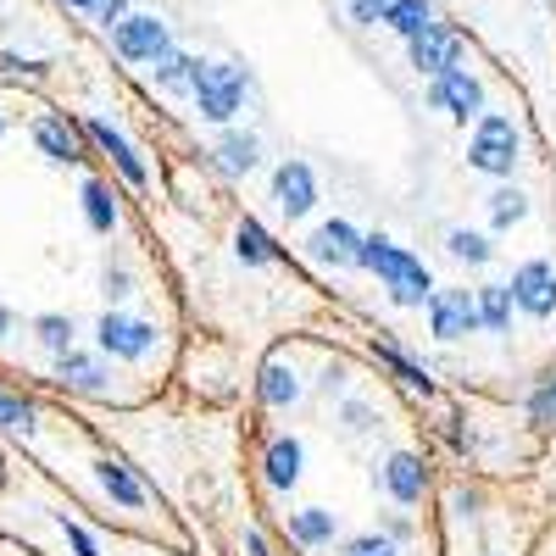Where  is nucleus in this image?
<instances>
[{
	"label": "nucleus",
	"mask_w": 556,
	"mask_h": 556,
	"mask_svg": "<svg viewBox=\"0 0 556 556\" xmlns=\"http://www.w3.org/2000/svg\"><path fill=\"white\" fill-rule=\"evenodd\" d=\"M356 267H367V273H379V285L390 290V301L395 306H424L429 301V267L417 262L412 251H401L395 240H384V235H362V251H356Z\"/></svg>",
	"instance_id": "1"
},
{
	"label": "nucleus",
	"mask_w": 556,
	"mask_h": 556,
	"mask_svg": "<svg viewBox=\"0 0 556 556\" xmlns=\"http://www.w3.org/2000/svg\"><path fill=\"white\" fill-rule=\"evenodd\" d=\"M89 345H96L112 367H146L156 356V323L139 317L134 306H106L89 323Z\"/></svg>",
	"instance_id": "2"
},
{
	"label": "nucleus",
	"mask_w": 556,
	"mask_h": 556,
	"mask_svg": "<svg viewBox=\"0 0 556 556\" xmlns=\"http://www.w3.org/2000/svg\"><path fill=\"white\" fill-rule=\"evenodd\" d=\"M468 167L484 178H513L518 173V128L506 112H479L468 139Z\"/></svg>",
	"instance_id": "3"
},
{
	"label": "nucleus",
	"mask_w": 556,
	"mask_h": 556,
	"mask_svg": "<svg viewBox=\"0 0 556 556\" xmlns=\"http://www.w3.org/2000/svg\"><path fill=\"white\" fill-rule=\"evenodd\" d=\"M245 67H235V62H201L195 67V84H190V96H195V106H201V117H212V123H228L240 106H245Z\"/></svg>",
	"instance_id": "4"
},
{
	"label": "nucleus",
	"mask_w": 556,
	"mask_h": 556,
	"mask_svg": "<svg viewBox=\"0 0 556 556\" xmlns=\"http://www.w3.org/2000/svg\"><path fill=\"white\" fill-rule=\"evenodd\" d=\"M112 34V51L123 62H156L162 51H173V39H167V23L151 17V12H128L123 23L106 28Z\"/></svg>",
	"instance_id": "5"
},
{
	"label": "nucleus",
	"mask_w": 556,
	"mask_h": 556,
	"mask_svg": "<svg viewBox=\"0 0 556 556\" xmlns=\"http://www.w3.org/2000/svg\"><path fill=\"white\" fill-rule=\"evenodd\" d=\"M429 106H434V112H451L456 123H473V117L484 112V84L456 62V67L434 73V84H429Z\"/></svg>",
	"instance_id": "6"
},
{
	"label": "nucleus",
	"mask_w": 556,
	"mask_h": 556,
	"mask_svg": "<svg viewBox=\"0 0 556 556\" xmlns=\"http://www.w3.org/2000/svg\"><path fill=\"white\" fill-rule=\"evenodd\" d=\"M429 329L434 340H468L479 334V301L473 290H429Z\"/></svg>",
	"instance_id": "7"
},
{
	"label": "nucleus",
	"mask_w": 556,
	"mask_h": 556,
	"mask_svg": "<svg viewBox=\"0 0 556 556\" xmlns=\"http://www.w3.org/2000/svg\"><path fill=\"white\" fill-rule=\"evenodd\" d=\"M513 301H518V312H529L534 323H545L551 312H556V262H545V256H534V262H523L518 273H513Z\"/></svg>",
	"instance_id": "8"
},
{
	"label": "nucleus",
	"mask_w": 556,
	"mask_h": 556,
	"mask_svg": "<svg viewBox=\"0 0 556 556\" xmlns=\"http://www.w3.org/2000/svg\"><path fill=\"white\" fill-rule=\"evenodd\" d=\"M379 479H384V490H390L395 506H424V495H429V462L417 456V451H395L384 468H379Z\"/></svg>",
	"instance_id": "9"
},
{
	"label": "nucleus",
	"mask_w": 556,
	"mask_h": 556,
	"mask_svg": "<svg viewBox=\"0 0 556 556\" xmlns=\"http://www.w3.org/2000/svg\"><path fill=\"white\" fill-rule=\"evenodd\" d=\"M301 468H306V445L295 440V434H273L267 440V451H262V479H267V490H295L301 484Z\"/></svg>",
	"instance_id": "10"
},
{
	"label": "nucleus",
	"mask_w": 556,
	"mask_h": 556,
	"mask_svg": "<svg viewBox=\"0 0 556 556\" xmlns=\"http://www.w3.org/2000/svg\"><path fill=\"white\" fill-rule=\"evenodd\" d=\"M406 45H412V67H417V73H429V78L462 62V34H456V28H445V23L424 28V34L406 39Z\"/></svg>",
	"instance_id": "11"
},
{
	"label": "nucleus",
	"mask_w": 556,
	"mask_h": 556,
	"mask_svg": "<svg viewBox=\"0 0 556 556\" xmlns=\"http://www.w3.org/2000/svg\"><path fill=\"white\" fill-rule=\"evenodd\" d=\"M273 195H278V212L285 217H306L317 206V178L306 162H285L273 173Z\"/></svg>",
	"instance_id": "12"
},
{
	"label": "nucleus",
	"mask_w": 556,
	"mask_h": 556,
	"mask_svg": "<svg viewBox=\"0 0 556 556\" xmlns=\"http://www.w3.org/2000/svg\"><path fill=\"white\" fill-rule=\"evenodd\" d=\"M312 251L323 262H334V267H356V251H362V235L345 223V217H329V223H317V235H312Z\"/></svg>",
	"instance_id": "13"
},
{
	"label": "nucleus",
	"mask_w": 556,
	"mask_h": 556,
	"mask_svg": "<svg viewBox=\"0 0 556 556\" xmlns=\"http://www.w3.org/2000/svg\"><path fill=\"white\" fill-rule=\"evenodd\" d=\"M285 529H290L295 551H317V545H334V534H340L334 513H323V506H301V513H290V518H285Z\"/></svg>",
	"instance_id": "14"
},
{
	"label": "nucleus",
	"mask_w": 556,
	"mask_h": 556,
	"mask_svg": "<svg viewBox=\"0 0 556 556\" xmlns=\"http://www.w3.org/2000/svg\"><path fill=\"white\" fill-rule=\"evenodd\" d=\"M473 301H479V329L484 334H513V312H518L513 290H506V285H484V290H473Z\"/></svg>",
	"instance_id": "15"
},
{
	"label": "nucleus",
	"mask_w": 556,
	"mask_h": 556,
	"mask_svg": "<svg viewBox=\"0 0 556 556\" xmlns=\"http://www.w3.org/2000/svg\"><path fill=\"white\" fill-rule=\"evenodd\" d=\"M96 479H101V490L117 501V506H128V513H146V484H139L128 468H123V462H96Z\"/></svg>",
	"instance_id": "16"
},
{
	"label": "nucleus",
	"mask_w": 556,
	"mask_h": 556,
	"mask_svg": "<svg viewBox=\"0 0 556 556\" xmlns=\"http://www.w3.org/2000/svg\"><path fill=\"white\" fill-rule=\"evenodd\" d=\"M84 134L96 139V146H101V151H106V156L123 167V178L134 184V190H146V167H139V156L128 151V139H123V134H112L106 123H84Z\"/></svg>",
	"instance_id": "17"
},
{
	"label": "nucleus",
	"mask_w": 556,
	"mask_h": 556,
	"mask_svg": "<svg viewBox=\"0 0 556 556\" xmlns=\"http://www.w3.org/2000/svg\"><path fill=\"white\" fill-rule=\"evenodd\" d=\"M256 395H262V406H273V412H285V406H295V401H301V384H295V374H285V356H267Z\"/></svg>",
	"instance_id": "18"
},
{
	"label": "nucleus",
	"mask_w": 556,
	"mask_h": 556,
	"mask_svg": "<svg viewBox=\"0 0 556 556\" xmlns=\"http://www.w3.org/2000/svg\"><path fill=\"white\" fill-rule=\"evenodd\" d=\"M384 23H390L401 39H417L424 28H434V0H390Z\"/></svg>",
	"instance_id": "19"
},
{
	"label": "nucleus",
	"mask_w": 556,
	"mask_h": 556,
	"mask_svg": "<svg viewBox=\"0 0 556 556\" xmlns=\"http://www.w3.org/2000/svg\"><path fill=\"white\" fill-rule=\"evenodd\" d=\"M484 212H490V228H518L529 217V195L513 190V184H501V190L484 201Z\"/></svg>",
	"instance_id": "20"
},
{
	"label": "nucleus",
	"mask_w": 556,
	"mask_h": 556,
	"mask_svg": "<svg viewBox=\"0 0 556 556\" xmlns=\"http://www.w3.org/2000/svg\"><path fill=\"white\" fill-rule=\"evenodd\" d=\"M217 162L228 178H240L256 167V134H223V146H217Z\"/></svg>",
	"instance_id": "21"
},
{
	"label": "nucleus",
	"mask_w": 556,
	"mask_h": 556,
	"mask_svg": "<svg viewBox=\"0 0 556 556\" xmlns=\"http://www.w3.org/2000/svg\"><path fill=\"white\" fill-rule=\"evenodd\" d=\"M151 67H156V84L178 96V89H190V84H195V67H201V62H195V56H184V51H162Z\"/></svg>",
	"instance_id": "22"
},
{
	"label": "nucleus",
	"mask_w": 556,
	"mask_h": 556,
	"mask_svg": "<svg viewBox=\"0 0 556 556\" xmlns=\"http://www.w3.org/2000/svg\"><path fill=\"white\" fill-rule=\"evenodd\" d=\"M451 256H456V262H473V267H484L495 251H490V240H484V235H468V228H451Z\"/></svg>",
	"instance_id": "23"
},
{
	"label": "nucleus",
	"mask_w": 556,
	"mask_h": 556,
	"mask_svg": "<svg viewBox=\"0 0 556 556\" xmlns=\"http://www.w3.org/2000/svg\"><path fill=\"white\" fill-rule=\"evenodd\" d=\"M240 256L245 262H273V240L262 235V223H251V217L240 223Z\"/></svg>",
	"instance_id": "24"
},
{
	"label": "nucleus",
	"mask_w": 556,
	"mask_h": 556,
	"mask_svg": "<svg viewBox=\"0 0 556 556\" xmlns=\"http://www.w3.org/2000/svg\"><path fill=\"white\" fill-rule=\"evenodd\" d=\"M340 556H401V551H395L390 534H356V540L340 545Z\"/></svg>",
	"instance_id": "25"
},
{
	"label": "nucleus",
	"mask_w": 556,
	"mask_h": 556,
	"mask_svg": "<svg viewBox=\"0 0 556 556\" xmlns=\"http://www.w3.org/2000/svg\"><path fill=\"white\" fill-rule=\"evenodd\" d=\"M340 417H345V429H351V434H367V429H374V417H379V412L367 406V401H345V406H340Z\"/></svg>",
	"instance_id": "26"
},
{
	"label": "nucleus",
	"mask_w": 556,
	"mask_h": 556,
	"mask_svg": "<svg viewBox=\"0 0 556 556\" xmlns=\"http://www.w3.org/2000/svg\"><path fill=\"white\" fill-rule=\"evenodd\" d=\"M345 7H351V17H356V23H384L390 0H345Z\"/></svg>",
	"instance_id": "27"
},
{
	"label": "nucleus",
	"mask_w": 556,
	"mask_h": 556,
	"mask_svg": "<svg viewBox=\"0 0 556 556\" xmlns=\"http://www.w3.org/2000/svg\"><path fill=\"white\" fill-rule=\"evenodd\" d=\"M534 417H540V424H556V379L540 384V395H534Z\"/></svg>",
	"instance_id": "28"
},
{
	"label": "nucleus",
	"mask_w": 556,
	"mask_h": 556,
	"mask_svg": "<svg viewBox=\"0 0 556 556\" xmlns=\"http://www.w3.org/2000/svg\"><path fill=\"white\" fill-rule=\"evenodd\" d=\"M96 17H101V28L123 23V17H128V0H101V7H96Z\"/></svg>",
	"instance_id": "29"
},
{
	"label": "nucleus",
	"mask_w": 556,
	"mask_h": 556,
	"mask_svg": "<svg viewBox=\"0 0 556 556\" xmlns=\"http://www.w3.org/2000/svg\"><path fill=\"white\" fill-rule=\"evenodd\" d=\"M245 551H251V556H273V551H267V540H262V534H245Z\"/></svg>",
	"instance_id": "30"
},
{
	"label": "nucleus",
	"mask_w": 556,
	"mask_h": 556,
	"mask_svg": "<svg viewBox=\"0 0 556 556\" xmlns=\"http://www.w3.org/2000/svg\"><path fill=\"white\" fill-rule=\"evenodd\" d=\"M62 7H73V12H96L101 0H62Z\"/></svg>",
	"instance_id": "31"
},
{
	"label": "nucleus",
	"mask_w": 556,
	"mask_h": 556,
	"mask_svg": "<svg viewBox=\"0 0 556 556\" xmlns=\"http://www.w3.org/2000/svg\"><path fill=\"white\" fill-rule=\"evenodd\" d=\"M0 490H7V462H0Z\"/></svg>",
	"instance_id": "32"
}]
</instances>
